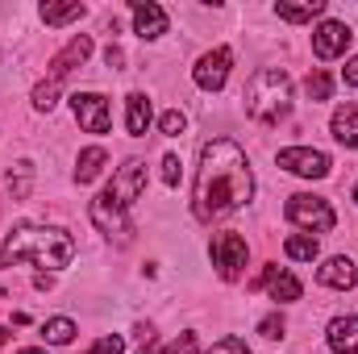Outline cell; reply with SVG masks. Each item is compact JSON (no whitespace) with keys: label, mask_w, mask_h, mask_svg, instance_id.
I'll return each mask as SVG.
<instances>
[{"label":"cell","mask_w":358,"mask_h":354,"mask_svg":"<svg viewBox=\"0 0 358 354\" xmlns=\"http://www.w3.org/2000/svg\"><path fill=\"white\" fill-rule=\"evenodd\" d=\"M55 104H59V84H50V80H46V84H38V88H34V108H38V113H50Z\"/></svg>","instance_id":"25"},{"label":"cell","mask_w":358,"mask_h":354,"mask_svg":"<svg viewBox=\"0 0 358 354\" xmlns=\"http://www.w3.org/2000/svg\"><path fill=\"white\" fill-rule=\"evenodd\" d=\"M255 196V176L246 163V150L229 138H208L200 146V167H196V192L192 208L200 221H221L250 204Z\"/></svg>","instance_id":"1"},{"label":"cell","mask_w":358,"mask_h":354,"mask_svg":"<svg viewBox=\"0 0 358 354\" xmlns=\"http://www.w3.org/2000/svg\"><path fill=\"white\" fill-rule=\"evenodd\" d=\"M104 59H108V67H121V50H117V46H108Z\"/></svg>","instance_id":"35"},{"label":"cell","mask_w":358,"mask_h":354,"mask_svg":"<svg viewBox=\"0 0 358 354\" xmlns=\"http://www.w3.org/2000/svg\"><path fill=\"white\" fill-rule=\"evenodd\" d=\"M0 346H8V330H0Z\"/></svg>","instance_id":"36"},{"label":"cell","mask_w":358,"mask_h":354,"mask_svg":"<svg viewBox=\"0 0 358 354\" xmlns=\"http://www.w3.org/2000/svg\"><path fill=\"white\" fill-rule=\"evenodd\" d=\"M246 259H250V246L242 234H217L213 238V267L221 271V279H238Z\"/></svg>","instance_id":"6"},{"label":"cell","mask_w":358,"mask_h":354,"mask_svg":"<svg viewBox=\"0 0 358 354\" xmlns=\"http://www.w3.org/2000/svg\"><path fill=\"white\" fill-rule=\"evenodd\" d=\"M246 113L259 121V125H279L287 113H292V80L283 67H263L250 76L246 84Z\"/></svg>","instance_id":"3"},{"label":"cell","mask_w":358,"mask_h":354,"mask_svg":"<svg viewBox=\"0 0 358 354\" xmlns=\"http://www.w3.org/2000/svg\"><path fill=\"white\" fill-rule=\"evenodd\" d=\"M76 334H80V330H76V321H71V317H50V321L42 325V338H46L50 346H67Z\"/></svg>","instance_id":"21"},{"label":"cell","mask_w":358,"mask_h":354,"mask_svg":"<svg viewBox=\"0 0 358 354\" xmlns=\"http://www.w3.org/2000/svg\"><path fill=\"white\" fill-rule=\"evenodd\" d=\"M134 334H138V354H155V346H159V338H155V325H138Z\"/></svg>","instance_id":"29"},{"label":"cell","mask_w":358,"mask_h":354,"mask_svg":"<svg viewBox=\"0 0 358 354\" xmlns=\"http://www.w3.org/2000/svg\"><path fill=\"white\" fill-rule=\"evenodd\" d=\"M84 17V4L71 0V4H42V21L46 25H67V21H80Z\"/></svg>","instance_id":"22"},{"label":"cell","mask_w":358,"mask_h":354,"mask_svg":"<svg viewBox=\"0 0 358 354\" xmlns=\"http://www.w3.org/2000/svg\"><path fill=\"white\" fill-rule=\"evenodd\" d=\"M159 129H163L167 138H179V134L187 129V117H183L179 108H171V113H163V121H159Z\"/></svg>","instance_id":"26"},{"label":"cell","mask_w":358,"mask_h":354,"mask_svg":"<svg viewBox=\"0 0 358 354\" xmlns=\"http://www.w3.org/2000/svg\"><path fill=\"white\" fill-rule=\"evenodd\" d=\"M229 67H234V50H229V46H217V50H208V55L196 63L192 80H196V88H204V92H221L225 80H229Z\"/></svg>","instance_id":"7"},{"label":"cell","mask_w":358,"mask_h":354,"mask_svg":"<svg viewBox=\"0 0 358 354\" xmlns=\"http://www.w3.org/2000/svg\"><path fill=\"white\" fill-rule=\"evenodd\" d=\"M317 13H325V0H313V4H275V17H283V21H313Z\"/></svg>","instance_id":"23"},{"label":"cell","mask_w":358,"mask_h":354,"mask_svg":"<svg viewBox=\"0 0 358 354\" xmlns=\"http://www.w3.org/2000/svg\"><path fill=\"white\" fill-rule=\"evenodd\" d=\"M342 80H346L350 88H358V59H350V63H346V71H342Z\"/></svg>","instance_id":"34"},{"label":"cell","mask_w":358,"mask_h":354,"mask_svg":"<svg viewBox=\"0 0 358 354\" xmlns=\"http://www.w3.org/2000/svg\"><path fill=\"white\" fill-rule=\"evenodd\" d=\"M355 204H358V187H355Z\"/></svg>","instance_id":"38"},{"label":"cell","mask_w":358,"mask_h":354,"mask_svg":"<svg viewBox=\"0 0 358 354\" xmlns=\"http://www.w3.org/2000/svg\"><path fill=\"white\" fill-rule=\"evenodd\" d=\"M104 150L100 146H88V150H80V159H76V183H92V179L104 171Z\"/></svg>","instance_id":"19"},{"label":"cell","mask_w":358,"mask_h":354,"mask_svg":"<svg viewBox=\"0 0 358 354\" xmlns=\"http://www.w3.org/2000/svg\"><path fill=\"white\" fill-rule=\"evenodd\" d=\"M163 354H200V338H196V334H179Z\"/></svg>","instance_id":"28"},{"label":"cell","mask_w":358,"mask_h":354,"mask_svg":"<svg viewBox=\"0 0 358 354\" xmlns=\"http://www.w3.org/2000/svg\"><path fill=\"white\" fill-rule=\"evenodd\" d=\"M13 196H25L29 192V163H17V179H8Z\"/></svg>","instance_id":"32"},{"label":"cell","mask_w":358,"mask_h":354,"mask_svg":"<svg viewBox=\"0 0 358 354\" xmlns=\"http://www.w3.org/2000/svg\"><path fill=\"white\" fill-rule=\"evenodd\" d=\"M259 334L271 338V342H279V338H283V317H279V313H275V317H263V321H259Z\"/></svg>","instance_id":"30"},{"label":"cell","mask_w":358,"mask_h":354,"mask_svg":"<svg viewBox=\"0 0 358 354\" xmlns=\"http://www.w3.org/2000/svg\"><path fill=\"white\" fill-rule=\"evenodd\" d=\"M76 255V242L67 229L55 225H17L4 246H0V267H46V271H63Z\"/></svg>","instance_id":"2"},{"label":"cell","mask_w":358,"mask_h":354,"mask_svg":"<svg viewBox=\"0 0 358 354\" xmlns=\"http://www.w3.org/2000/svg\"><path fill=\"white\" fill-rule=\"evenodd\" d=\"M283 213H287V221H292V225H300V229H308V234H329V229L338 225V217H334L329 200H321V196H308V192L292 196Z\"/></svg>","instance_id":"4"},{"label":"cell","mask_w":358,"mask_h":354,"mask_svg":"<svg viewBox=\"0 0 358 354\" xmlns=\"http://www.w3.org/2000/svg\"><path fill=\"white\" fill-rule=\"evenodd\" d=\"M317 279L325 283V288H334V292H350L358 279V267L346 259V255H334V259H325V263L317 267Z\"/></svg>","instance_id":"14"},{"label":"cell","mask_w":358,"mask_h":354,"mask_svg":"<svg viewBox=\"0 0 358 354\" xmlns=\"http://www.w3.org/2000/svg\"><path fill=\"white\" fill-rule=\"evenodd\" d=\"M350 46V25L346 21H321L313 34V55L317 59H338Z\"/></svg>","instance_id":"11"},{"label":"cell","mask_w":358,"mask_h":354,"mask_svg":"<svg viewBox=\"0 0 358 354\" xmlns=\"http://www.w3.org/2000/svg\"><path fill=\"white\" fill-rule=\"evenodd\" d=\"M121 351H125L121 334H104V338H96V342H92L88 354H121Z\"/></svg>","instance_id":"27"},{"label":"cell","mask_w":358,"mask_h":354,"mask_svg":"<svg viewBox=\"0 0 358 354\" xmlns=\"http://www.w3.org/2000/svg\"><path fill=\"white\" fill-rule=\"evenodd\" d=\"M279 167L292 171V176L304 179H325L329 176V155L325 150H308V146H292V150H279Z\"/></svg>","instance_id":"9"},{"label":"cell","mask_w":358,"mask_h":354,"mask_svg":"<svg viewBox=\"0 0 358 354\" xmlns=\"http://www.w3.org/2000/svg\"><path fill=\"white\" fill-rule=\"evenodd\" d=\"M208 354H255V351H246L242 338H221V342H213V351Z\"/></svg>","instance_id":"31"},{"label":"cell","mask_w":358,"mask_h":354,"mask_svg":"<svg viewBox=\"0 0 358 354\" xmlns=\"http://www.w3.org/2000/svg\"><path fill=\"white\" fill-rule=\"evenodd\" d=\"M108 192V200L117 204V208H134V200H142V192H146V163L142 159H129L117 176H113V183L104 187Z\"/></svg>","instance_id":"5"},{"label":"cell","mask_w":358,"mask_h":354,"mask_svg":"<svg viewBox=\"0 0 358 354\" xmlns=\"http://www.w3.org/2000/svg\"><path fill=\"white\" fill-rule=\"evenodd\" d=\"M92 221H96V229L100 234H108V238H117V242H129V217H125V208H117L113 200H108V192H100L96 200H92Z\"/></svg>","instance_id":"10"},{"label":"cell","mask_w":358,"mask_h":354,"mask_svg":"<svg viewBox=\"0 0 358 354\" xmlns=\"http://www.w3.org/2000/svg\"><path fill=\"white\" fill-rule=\"evenodd\" d=\"M21 354H46V351H34V346H29V351H21Z\"/></svg>","instance_id":"37"},{"label":"cell","mask_w":358,"mask_h":354,"mask_svg":"<svg viewBox=\"0 0 358 354\" xmlns=\"http://www.w3.org/2000/svg\"><path fill=\"white\" fill-rule=\"evenodd\" d=\"M329 351L334 354H355L358 351V317H334L329 321Z\"/></svg>","instance_id":"16"},{"label":"cell","mask_w":358,"mask_h":354,"mask_svg":"<svg viewBox=\"0 0 358 354\" xmlns=\"http://www.w3.org/2000/svg\"><path fill=\"white\" fill-rule=\"evenodd\" d=\"M263 288L271 292V300H279V304H292V300H300V279L292 275V271H283V267H267L263 271V279H259Z\"/></svg>","instance_id":"15"},{"label":"cell","mask_w":358,"mask_h":354,"mask_svg":"<svg viewBox=\"0 0 358 354\" xmlns=\"http://www.w3.org/2000/svg\"><path fill=\"white\" fill-rule=\"evenodd\" d=\"M125 129H129V138H146V129H150V100L142 92H134L125 100Z\"/></svg>","instance_id":"17"},{"label":"cell","mask_w":358,"mask_h":354,"mask_svg":"<svg viewBox=\"0 0 358 354\" xmlns=\"http://www.w3.org/2000/svg\"><path fill=\"white\" fill-rule=\"evenodd\" d=\"M134 29H138V38L155 42V38L167 34V13L155 0H134Z\"/></svg>","instance_id":"13"},{"label":"cell","mask_w":358,"mask_h":354,"mask_svg":"<svg viewBox=\"0 0 358 354\" xmlns=\"http://www.w3.org/2000/svg\"><path fill=\"white\" fill-rule=\"evenodd\" d=\"M283 250H287V259H296V263H313V259L321 255V246H317L313 234H292V238L283 242Z\"/></svg>","instance_id":"20"},{"label":"cell","mask_w":358,"mask_h":354,"mask_svg":"<svg viewBox=\"0 0 358 354\" xmlns=\"http://www.w3.org/2000/svg\"><path fill=\"white\" fill-rule=\"evenodd\" d=\"M92 55V38L88 34H80V38H71L67 42V50L63 55H55V63H50V84H59V80H67L76 67H84V59Z\"/></svg>","instance_id":"12"},{"label":"cell","mask_w":358,"mask_h":354,"mask_svg":"<svg viewBox=\"0 0 358 354\" xmlns=\"http://www.w3.org/2000/svg\"><path fill=\"white\" fill-rule=\"evenodd\" d=\"M304 92H308V100L317 104V100H329V92H334V80L325 76V71H313L308 80H304Z\"/></svg>","instance_id":"24"},{"label":"cell","mask_w":358,"mask_h":354,"mask_svg":"<svg viewBox=\"0 0 358 354\" xmlns=\"http://www.w3.org/2000/svg\"><path fill=\"white\" fill-rule=\"evenodd\" d=\"M334 138L342 142V146H358V108L355 104H346V108H338L334 113Z\"/></svg>","instance_id":"18"},{"label":"cell","mask_w":358,"mask_h":354,"mask_svg":"<svg viewBox=\"0 0 358 354\" xmlns=\"http://www.w3.org/2000/svg\"><path fill=\"white\" fill-rule=\"evenodd\" d=\"M163 183H167V187L179 183V159L176 155H163Z\"/></svg>","instance_id":"33"},{"label":"cell","mask_w":358,"mask_h":354,"mask_svg":"<svg viewBox=\"0 0 358 354\" xmlns=\"http://www.w3.org/2000/svg\"><path fill=\"white\" fill-rule=\"evenodd\" d=\"M71 113H76V121L88 134H104L113 125V108H108V100L100 92H76L71 96Z\"/></svg>","instance_id":"8"}]
</instances>
